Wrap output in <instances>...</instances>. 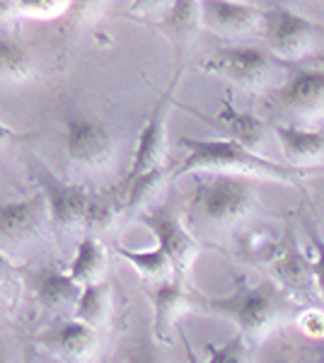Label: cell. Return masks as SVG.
<instances>
[{"instance_id":"1","label":"cell","mask_w":324,"mask_h":363,"mask_svg":"<svg viewBox=\"0 0 324 363\" xmlns=\"http://www.w3.org/2000/svg\"><path fill=\"white\" fill-rule=\"evenodd\" d=\"M186 157L177 167V177L199 172H228L245 174L252 179H274L284 184H296L300 172L291 165L276 162L271 157L250 150L235 138H179Z\"/></svg>"},{"instance_id":"2","label":"cell","mask_w":324,"mask_h":363,"mask_svg":"<svg viewBox=\"0 0 324 363\" xmlns=\"http://www.w3.org/2000/svg\"><path fill=\"white\" fill-rule=\"evenodd\" d=\"M257 206L255 179L245 174L199 172L186 206V218L194 228L228 230L250 218Z\"/></svg>"},{"instance_id":"3","label":"cell","mask_w":324,"mask_h":363,"mask_svg":"<svg viewBox=\"0 0 324 363\" xmlns=\"http://www.w3.org/2000/svg\"><path fill=\"white\" fill-rule=\"evenodd\" d=\"M208 310L233 320L247 342H262L291 315V306L281 289L269 281L262 284L240 281L230 296L208 301Z\"/></svg>"},{"instance_id":"4","label":"cell","mask_w":324,"mask_h":363,"mask_svg":"<svg viewBox=\"0 0 324 363\" xmlns=\"http://www.w3.org/2000/svg\"><path fill=\"white\" fill-rule=\"evenodd\" d=\"M262 37L267 49L281 61H300L312 56L324 44V27L288 8L274 5L264 10Z\"/></svg>"},{"instance_id":"5","label":"cell","mask_w":324,"mask_h":363,"mask_svg":"<svg viewBox=\"0 0 324 363\" xmlns=\"http://www.w3.org/2000/svg\"><path fill=\"white\" fill-rule=\"evenodd\" d=\"M49 225V203L41 191L20 201H0V250L5 255L32 250Z\"/></svg>"},{"instance_id":"6","label":"cell","mask_w":324,"mask_h":363,"mask_svg":"<svg viewBox=\"0 0 324 363\" xmlns=\"http://www.w3.org/2000/svg\"><path fill=\"white\" fill-rule=\"evenodd\" d=\"M276 58L267 46H225V49L216 51L208 61L203 63L206 73H216L228 78L230 83L245 87V90H259L274 78Z\"/></svg>"},{"instance_id":"7","label":"cell","mask_w":324,"mask_h":363,"mask_svg":"<svg viewBox=\"0 0 324 363\" xmlns=\"http://www.w3.org/2000/svg\"><path fill=\"white\" fill-rule=\"evenodd\" d=\"M63 148L68 160L87 172H102L114 162V136L104 121L92 116H70L63 128Z\"/></svg>"},{"instance_id":"8","label":"cell","mask_w":324,"mask_h":363,"mask_svg":"<svg viewBox=\"0 0 324 363\" xmlns=\"http://www.w3.org/2000/svg\"><path fill=\"white\" fill-rule=\"evenodd\" d=\"M271 107L291 116V124H308L324 116V68H296L276 90Z\"/></svg>"},{"instance_id":"9","label":"cell","mask_w":324,"mask_h":363,"mask_svg":"<svg viewBox=\"0 0 324 363\" xmlns=\"http://www.w3.org/2000/svg\"><path fill=\"white\" fill-rule=\"evenodd\" d=\"M37 179L41 184V194L46 196L51 216V228L56 235H70L75 230H85L87 211H90L92 194L85 186L68 184V182L56 179L49 169L39 167Z\"/></svg>"},{"instance_id":"10","label":"cell","mask_w":324,"mask_h":363,"mask_svg":"<svg viewBox=\"0 0 324 363\" xmlns=\"http://www.w3.org/2000/svg\"><path fill=\"white\" fill-rule=\"evenodd\" d=\"M177 83H179V78H174L169 83L167 92L160 97V102L155 104V109H152L148 121H145L143 131L138 136V145H135L133 162L128 167L126 179L121 182V189L126 184H131L133 179H138L140 174L167 165V116H169V104H172Z\"/></svg>"},{"instance_id":"11","label":"cell","mask_w":324,"mask_h":363,"mask_svg":"<svg viewBox=\"0 0 324 363\" xmlns=\"http://www.w3.org/2000/svg\"><path fill=\"white\" fill-rule=\"evenodd\" d=\"M143 223L150 228L157 245L167 252L172 259L177 279L184 281L186 272L191 269L194 259L199 257V242L189 233V228L181 223V218L172 208H155L143 216Z\"/></svg>"},{"instance_id":"12","label":"cell","mask_w":324,"mask_h":363,"mask_svg":"<svg viewBox=\"0 0 324 363\" xmlns=\"http://www.w3.org/2000/svg\"><path fill=\"white\" fill-rule=\"evenodd\" d=\"M37 344L56 361L66 363H92L99 351V330L80 320H66L46 330Z\"/></svg>"},{"instance_id":"13","label":"cell","mask_w":324,"mask_h":363,"mask_svg":"<svg viewBox=\"0 0 324 363\" xmlns=\"http://www.w3.org/2000/svg\"><path fill=\"white\" fill-rule=\"evenodd\" d=\"M203 29L220 37H245L262 29L264 8L247 0H201Z\"/></svg>"},{"instance_id":"14","label":"cell","mask_w":324,"mask_h":363,"mask_svg":"<svg viewBox=\"0 0 324 363\" xmlns=\"http://www.w3.org/2000/svg\"><path fill=\"white\" fill-rule=\"evenodd\" d=\"M276 138L284 150L286 165L305 169L320 165L324 160V131L305 128L300 124H279L276 126Z\"/></svg>"},{"instance_id":"15","label":"cell","mask_w":324,"mask_h":363,"mask_svg":"<svg viewBox=\"0 0 324 363\" xmlns=\"http://www.w3.org/2000/svg\"><path fill=\"white\" fill-rule=\"evenodd\" d=\"M201 29V0H172L160 22V32L172 42L177 51L189 49Z\"/></svg>"},{"instance_id":"16","label":"cell","mask_w":324,"mask_h":363,"mask_svg":"<svg viewBox=\"0 0 324 363\" xmlns=\"http://www.w3.org/2000/svg\"><path fill=\"white\" fill-rule=\"evenodd\" d=\"M191 308L189 296L184 291L181 279L164 281L157 284V289L152 291V332L160 342H167L169 332H172L174 322Z\"/></svg>"},{"instance_id":"17","label":"cell","mask_w":324,"mask_h":363,"mask_svg":"<svg viewBox=\"0 0 324 363\" xmlns=\"http://www.w3.org/2000/svg\"><path fill=\"white\" fill-rule=\"evenodd\" d=\"M37 301L39 306L49 313H63V310H75L82 294V286L70 274H63L58 269L49 267L37 274Z\"/></svg>"},{"instance_id":"18","label":"cell","mask_w":324,"mask_h":363,"mask_svg":"<svg viewBox=\"0 0 324 363\" xmlns=\"http://www.w3.org/2000/svg\"><path fill=\"white\" fill-rule=\"evenodd\" d=\"M220 124H225L230 131V138L240 140L242 145H247L250 150L262 153V145L267 140V121L259 119L257 114L242 112L233 104V99H223L220 112H218Z\"/></svg>"},{"instance_id":"19","label":"cell","mask_w":324,"mask_h":363,"mask_svg":"<svg viewBox=\"0 0 324 363\" xmlns=\"http://www.w3.org/2000/svg\"><path fill=\"white\" fill-rule=\"evenodd\" d=\"M104 272H107V250L102 247L97 235H85L75 247L68 274L80 286H90L104 281Z\"/></svg>"},{"instance_id":"20","label":"cell","mask_w":324,"mask_h":363,"mask_svg":"<svg viewBox=\"0 0 324 363\" xmlns=\"http://www.w3.org/2000/svg\"><path fill=\"white\" fill-rule=\"evenodd\" d=\"M111 310H114V301H111V289L107 281H99V284L82 286L80 301L75 306L73 315L75 320L85 322V325L102 330L111 318Z\"/></svg>"},{"instance_id":"21","label":"cell","mask_w":324,"mask_h":363,"mask_svg":"<svg viewBox=\"0 0 324 363\" xmlns=\"http://www.w3.org/2000/svg\"><path fill=\"white\" fill-rule=\"evenodd\" d=\"M34 78V58L25 44L0 37V83L22 85Z\"/></svg>"},{"instance_id":"22","label":"cell","mask_w":324,"mask_h":363,"mask_svg":"<svg viewBox=\"0 0 324 363\" xmlns=\"http://www.w3.org/2000/svg\"><path fill=\"white\" fill-rule=\"evenodd\" d=\"M169 179V167L162 165V167H155L150 172L140 174L138 179H133L131 184H126L119 194L123 196V208L128 213H138L143 211L145 206H150L152 201L157 199V194L164 189Z\"/></svg>"},{"instance_id":"23","label":"cell","mask_w":324,"mask_h":363,"mask_svg":"<svg viewBox=\"0 0 324 363\" xmlns=\"http://www.w3.org/2000/svg\"><path fill=\"white\" fill-rule=\"evenodd\" d=\"M119 257L126 259L135 272L140 274L143 279L148 281H157V284H164V281H172L177 279L172 259L167 257L160 245L155 250L148 252H138V250H128V247H119Z\"/></svg>"},{"instance_id":"24","label":"cell","mask_w":324,"mask_h":363,"mask_svg":"<svg viewBox=\"0 0 324 363\" xmlns=\"http://www.w3.org/2000/svg\"><path fill=\"white\" fill-rule=\"evenodd\" d=\"M123 208V196H111V194H99L92 196L90 211H87V220H85V230L87 235H102L109 233L111 228L119 220V213Z\"/></svg>"},{"instance_id":"25","label":"cell","mask_w":324,"mask_h":363,"mask_svg":"<svg viewBox=\"0 0 324 363\" xmlns=\"http://www.w3.org/2000/svg\"><path fill=\"white\" fill-rule=\"evenodd\" d=\"M20 17L29 20H58L66 17L73 0H15Z\"/></svg>"},{"instance_id":"26","label":"cell","mask_w":324,"mask_h":363,"mask_svg":"<svg viewBox=\"0 0 324 363\" xmlns=\"http://www.w3.org/2000/svg\"><path fill=\"white\" fill-rule=\"evenodd\" d=\"M208 361L206 363H250L247 359V337L238 332L233 339H228L220 347H208Z\"/></svg>"},{"instance_id":"27","label":"cell","mask_w":324,"mask_h":363,"mask_svg":"<svg viewBox=\"0 0 324 363\" xmlns=\"http://www.w3.org/2000/svg\"><path fill=\"white\" fill-rule=\"evenodd\" d=\"M109 0H73L66 20L73 25H87V22H95L99 15L107 10Z\"/></svg>"},{"instance_id":"28","label":"cell","mask_w":324,"mask_h":363,"mask_svg":"<svg viewBox=\"0 0 324 363\" xmlns=\"http://www.w3.org/2000/svg\"><path fill=\"white\" fill-rule=\"evenodd\" d=\"M310 240H312V250H315V262H312V279H315L320 296L324 298V240L320 238V233L315 228H310Z\"/></svg>"},{"instance_id":"29","label":"cell","mask_w":324,"mask_h":363,"mask_svg":"<svg viewBox=\"0 0 324 363\" xmlns=\"http://www.w3.org/2000/svg\"><path fill=\"white\" fill-rule=\"evenodd\" d=\"M172 0H131V13L133 15H150L157 10H167Z\"/></svg>"},{"instance_id":"30","label":"cell","mask_w":324,"mask_h":363,"mask_svg":"<svg viewBox=\"0 0 324 363\" xmlns=\"http://www.w3.org/2000/svg\"><path fill=\"white\" fill-rule=\"evenodd\" d=\"M15 17H20L15 0H0V27L8 25V22H13Z\"/></svg>"},{"instance_id":"31","label":"cell","mask_w":324,"mask_h":363,"mask_svg":"<svg viewBox=\"0 0 324 363\" xmlns=\"http://www.w3.org/2000/svg\"><path fill=\"white\" fill-rule=\"evenodd\" d=\"M10 272H13V264H10L8 255L0 250V286H5L10 281Z\"/></svg>"},{"instance_id":"32","label":"cell","mask_w":324,"mask_h":363,"mask_svg":"<svg viewBox=\"0 0 324 363\" xmlns=\"http://www.w3.org/2000/svg\"><path fill=\"white\" fill-rule=\"evenodd\" d=\"M15 136H17V133L13 131V128H10V126H5L3 121H0V145H3V143H8V140H10V138H15Z\"/></svg>"},{"instance_id":"33","label":"cell","mask_w":324,"mask_h":363,"mask_svg":"<svg viewBox=\"0 0 324 363\" xmlns=\"http://www.w3.org/2000/svg\"><path fill=\"white\" fill-rule=\"evenodd\" d=\"M0 363H10V359L5 354H0Z\"/></svg>"},{"instance_id":"34","label":"cell","mask_w":324,"mask_h":363,"mask_svg":"<svg viewBox=\"0 0 324 363\" xmlns=\"http://www.w3.org/2000/svg\"><path fill=\"white\" fill-rule=\"evenodd\" d=\"M189 359H191V363H196V359H194V354H191V351H189Z\"/></svg>"},{"instance_id":"35","label":"cell","mask_w":324,"mask_h":363,"mask_svg":"<svg viewBox=\"0 0 324 363\" xmlns=\"http://www.w3.org/2000/svg\"><path fill=\"white\" fill-rule=\"evenodd\" d=\"M27 363H34V359H32V356H29V361Z\"/></svg>"},{"instance_id":"36","label":"cell","mask_w":324,"mask_h":363,"mask_svg":"<svg viewBox=\"0 0 324 363\" xmlns=\"http://www.w3.org/2000/svg\"><path fill=\"white\" fill-rule=\"evenodd\" d=\"M247 3H255V0H247Z\"/></svg>"},{"instance_id":"37","label":"cell","mask_w":324,"mask_h":363,"mask_svg":"<svg viewBox=\"0 0 324 363\" xmlns=\"http://www.w3.org/2000/svg\"><path fill=\"white\" fill-rule=\"evenodd\" d=\"M58 363H66V361H58Z\"/></svg>"},{"instance_id":"38","label":"cell","mask_w":324,"mask_h":363,"mask_svg":"<svg viewBox=\"0 0 324 363\" xmlns=\"http://www.w3.org/2000/svg\"><path fill=\"white\" fill-rule=\"evenodd\" d=\"M322 184H324V182H322Z\"/></svg>"}]
</instances>
